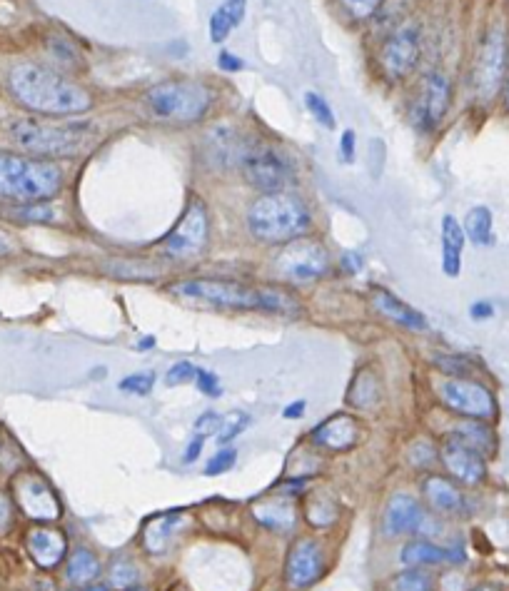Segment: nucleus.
Wrapping results in <instances>:
<instances>
[{
  "label": "nucleus",
  "instance_id": "obj_1",
  "mask_svg": "<svg viewBox=\"0 0 509 591\" xmlns=\"http://www.w3.org/2000/svg\"><path fill=\"white\" fill-rule=\"evenodd\" d=\"M10 93L20 105L43 115H78L90 110L88 90L40 63H18L8 73Z\"/></svg>",
  "mask_w": 509,
  "mask_h": 591
},
{
  "label": "nucleus",
  "instance_id": "obj_2",
  "mask_svg": "<svg viewBox=\"0 0 509 591\" xmlns=\"http://www.w3.org/2000/svg\"><path fill=\"white\" fill-rule=\"evenodd\" d=\"M170 292L180 300L218 307V310H260L275 312V315H295L297 312V300L287 292L272 290V287H250L235 280L198 277V280L175 282Z\"/></svg>",
  "mask_w": 509,
  "mask_h": 591
},
{
  "label": "nucleus",
  "instance_id": "obj_3",
  "mask_svg": "<svg viewBox=\"0 0 509 591\" xmlns=\"http://www.w3.org/2000/svg\"><path fill=\"white\" fill-rule=\"evenodd\" d=\"M248 230L255 240L267 245H285L297 240L312 227L310 207L292 193H267L248 207Z\"/></svg>",
  "mask_w": 509,
  "mask_h": 591
},
{
  "label": "nucleus",
  "instance_id": "obj_4",
  "mask_svg": "<svg viewBox=\"0 0 509 591\" xmlns=\"http://www.w3.org/2000/svg\"><path fill=\"white\" fill-rule=\"evenodd\" d=\"M63 188V170L50 160L0 150V197L15 202H45Z\"/></svg>",
  "mask_w": 509,
  "mask_h": 591
},
{
  "label": "nucleus",
  "instance_id": "obj_5",
  "mask_svg": "<svg viewBox=\"0 0 509 591\" xmlns=\"http://www.w3.org/2000/svg\"><path fill=\"white\" fill-rule=\"evenodd\" d=\"M88 123H40V120H20L10 128L15 145L35 158H70L78 155L90 140Z\"/></svg>",
  "mask_w": 509,
  "mask_h": 591
},
{
  "label": "nucleus",
  "instance_id": "obj_6",
  "mask_svg": "<svg viewBox=\"0 0 509 591\" xmlns=\"http://www.w3.org/2000/svg\"><path fill=\"white\" fill-rule=\"evenodd\" d=\"M210 103H213L210 90L195 80H165L145 93V108L160 123H198L210 110Z\"/></svg>",
  "mask_w": 509,
  "mask_h": 591
},
{
  "label": "nucleus",
  "instance_id": "obj_7",
  "mask_svg": "<svg viewBox=\"0 0 509 591\" xmlns=\"http://www.w3.org/2000/svg\"><path fill=\"white\" fill-rule=\"evenodd\" d=\"M240 170L250 188L267 193H282L295 180L290 158L272 145H248L240 158Z\"/></svg>",
  "mask_w": 509,
  "mask_h": 591
},
{
  "label": "nucleus",
  "instance_id": "obj_8",
  "mask_svg": "<svg viewBox=\"0 0 509 591\" xmlns=\"http://www.w3.org/2000/svg\"><path fill=\"white\" fill-rule=\"evenodd\" d=\"M275 272L287 282L320 280L330 272V255L320 242L297 237L275 257Z\"/></svg>",
  "mask_w": 509,
  "mask_h": 591
},
{
  "label": "nucleus",
  "instance_id": "obj_9",
  "mask_svg": "<svg viewBox=\"0 0 509 591\" xmlns=\"http://www.w3.org/2000/svg\"><path fill=\"white\" fill-rule=\"evenodd\" d=\"M208 210L200 200H193L188 205V210L183 212V217L178 220V225L163 237V250L165 257L170 260H190V257L200 255L208 245Z\"/></svg>",
  "mask_w": 509,
  "mask_h": 591
},
{
  "label": "nucleus",
  "instance_id": "obj_10",
  "mask_svg": "<svg viewBox=\"0 0 509 591\" xmlns=\"http://www.w3.org/2000/svg\"><path fill=\"white\" fill-rule=\"evenodd\" d=\"M440 397L452 412L467 419H492L497 412V402L492 392L470 377H450L440 385Z\"/></svg>",
  "mask_w": 509,
  "mask_h": 591
},
{
  "label": "nucleus",
  "instance_id": "obj_11",
  "mask_svg": "<svg viewBox=\"0 0 509 591\" xmlns=\"http://www.w3.org/2000/svg\"><path fill=\"white\" fill-rule=\"evenodd\" d=\"M505 33L500 28L490 30L480 45V53L475 60V90L482 100H490L500 88L505 78L507 65V43Z\"/></svg>",
  "mask_w": 509,
  "mask_h": 591
},
{
  "label": "nucleus",
  "instance_id": "obj_12",
  "mask_svg": "<svg viewBox=\"0 0 509 591\" xmlns=\"http://www.w3.org/2000/svg\"><path fill=\"white\" fill-rule=\"evenodd\" d=\"M420 63V30L415 25H402L380 50V68L390 80H402Z\"/></svg>",
  "mask_w": 509,
  "mask_h": 591
},
{
  "label": "nucleus",
  "instance_id": "obj_13",
  "mask_svg": "<svg viewBox=\"0 0 509 591\" xmlns=\"http://www.w3.org/2000/svg\"><path fill=\"white\" fill-rule=\"evenodd\" d=\"M452 88L450 80L442 73H430L422 80L420 95H417L415 110H412V123L422 130H432L440 125L445 118L447 108H450Z\"/></svg>",
  "mask_w": 509,
  "mask_h": 591
},
{
  "label": "nucleus",
  "instance_id": "obj_14",
  "mask_svg": "<svg viewBox=\"0 0 509 591\" xmlns=\"http://www.w3.org/2000/svg\"><path fill=\"white\" fill-rule=\"evenodd\" d=\"M322 572H325V554H322V547L315 539H300V542L292 547L285 564L287 587L295 591L307 589L310 584H315L317 579L322 577Z\"/></svg>",
  "mask_w": 509,
  "mask_h": 591
},
{
  "label": "nucleus",
  "instance_id": "obj_15",
  "mask_svg": "<svg viewBox=\"0 0 509 591\" xmlns=\"http://www.w3.org/2000/svg\"><path fill=\"white\" fill-rule=\"evenodd\" d=\"M15 499H18L20 509L28 514L30 519L38 522H53L60 517V502L53 494V489L35 474H23L15 479Z\"/></svg>",
  "mask_w": 509,
  "mask_h": 591
},
{
  "label": "nucleus",
  "instance_id": "obj_16",
  "mask_svg": "<svg viewBox=\"0 0 509 591\" xmlns=\"http://www.w3.org/2000/svg\"><path fill=\"white\" fill-rule=\"evenodd\" d=\"M427 524V514L422 504L410 494H395L387 502L385 517H382V532L387 537H402V534H417Z\"/></svg>",
  "mask_w": 509,
  "mask_h": 591
},
{
  "label": "nucleus",
  "instance_id": "obj_17",
  "mask_svg": "<svg viewBox=\"0 0 509 591\" xmlns=\"http://www.w3.org/2000/svg\"><path fill=\"white\" fill-rule=\"evenodd\" d=\"M442 462L450 469V474L455 479L465 484H480L485 479L487 467L485 457H482L477 449L467 447L465 442H460L457 437H447V442L442 444Z\"/></svg>",
  "mask_w": 509,
  "mask_h": 591
},
{
  "label": "nucleus",
  "instance_id": "obj_18",
  "mask_svg": "<svg viewBox=\"0 0 509 591\" xmlns=\"http://www.w3.org/2000/svg\"><path fill=\"white\" fill-rule=\"evenodd\" d=\"M25 547H28L30 559H33L40 569L50 572V569H55L60 562H63L68 542H65V534L60 532V529L40 527L28 534Z\"/></svg>",
  "mask_w": 509,
  "mask_h": 591
},
{
  "label": "nucleus",
  "instance_id": "obj_19",
  "mask_svg": "<svg viewBox=\"0 0 509 591\" xmlns=\"http://www.w3.org/2000/svg\"><path fill=\"white\" fill-rule=\"evenodd\" d=\"M357 422L350 414H335V417L325 419L320 427L312 432V442L330 452H347L355 447L357 442Z\"/></svg>",
  "mask_w": 509,
  "mask_h": 591
},
{
  "label": "nucleus",
  "instance_id": "obj_20",
  "mask_svg": "<svg viewBox=\"0 0 509 591\" xmlns=\"http://www.w3.org/2000/svg\"><path fill=\"white\" fill-rule=\"evenodd\" d=\"M372 305L380 315H385L387 320H392L395 325H402L405 330L412 332H425L427 320L422 312H417L415 307H410L407 302H402L400 297H395L392 292H387L385 287H375L372 292Z\"/></svg>",
  "mask_w": 509,
  "mask_h": 591
},
{
  "label": "nucleus",
  "instance_id": "obj_21",
  "mask_svg": "<svg viewBox=\"0 0 509 591\" xmlns=\"http://www.w3.org/2000/svg\"><path fill=\"white\" fill-rule=\"evenodd\" d=\"M400 559L407 567H437V564H465L467 557L462 549H447L427 539H415L402 549Z\"/></svg>",
  "mask_w": 509,
  "mask_h": 591
},
{
  "label": "nucleus",
  "instance_id": "obj_22",
  "mask_svg": "<svg viewBox=\"0 0 509 591\" xmlns=\"http://www.w3.org/2000/svg\"><path fill=\"white\" fill-rule=\"evenodd\" d=\"M465 230L455 215L442 217V270L447 277H457L462 270V250H465Z\"/></svg>",
  "mask_w": 509,
  "mask_h": 591
},
{
  "label": "nucleus",
  "instance_id": "obj_23",
  "mask_svg": "<svg viewBox=\"0 0 509 591\" xmlns=\"http://www.w3.org/2000/svg\"><path fill=\"white\" fill-rule=\"evenodd\" d=\"M422 492H425L427 504L440 514H460L465 509L462 492L455 487V482L445 477H437V474L427 477L425 484H422Z\"/></svg>",
  "mask_w": 509,
  "mask_h": 591
},
{
  "label": "nucleus",
  "instance_id": "obj_24",
  "mask_svg": "<svg viewBox=\"0 0 509 591\" xmlns=\"http://www.w3.org/2000/svg\"><path fill=\"white\" fill-rule=\"evenodd\" d=\"M245 10H248V0H223V3L215 8V13L210 15V40L213 43H225L228 35L235 28H240L245 18Z\"/></svg>",
  "mask_w": 509,
  "mask_h": 591
},
{
  "label": "nucleus",
  "instance_id": "obj_25",
  "mask_svg": "<svg viewBox=\"0 0 509 591\" xmlns=\"http://www.w3.org/2000/svg\"><path fill=\"white\" fill-rule=\"evenodd\" d=\"M183 524V512H168L150 519V524L143 532V544L150 554H163L168 544L173 542L175 532Z\"/></svg>",
  "mask_w": 509,
  "mask_h": 591
},
{
  "label": "nucleus",
  "instance_id": "obj_26",
  "mask_svg": "<svg viewBox=\"0 0 509 591\" xmlns=\"http://www.w3.org/2000/svg\"><path fill=\"white\" fill-rule=\"evenodd\" d=\"M253 517L272 532H290L295 527L297 514L292 502H287V499H270V502L255 504Z\"/></svg>",
  "mask_w": 509,
  "mask_h": 591
},
{
  "label": "nucleus",
  "instance_id": "obj_27",
  "mask_svg": "<svg viewBox=\"0 0 509 591\" xmlns=\"http://www.w3.org/2000/svg\"><path fill=\"white\" fill-rule=\"evenodd\" d=\"M452 437H457L460 442H465L467 447L477 449L482 457H490V454H495L497 439H495V434H492V429L485 424V419H467V422L457 424V427L452 429Z\"/></svg>",
  "mask_w": 509,
  "mask_h": 591
},
{
  "label": "nucleus",
  "instance_id": "obj_28",
  "mask_svg": "<svg viewBox=\"0 0 509 591\" xmlns=\"http://www.w3.org/2000/svg\"><path fill=\"white\" fill-rule=\"evenodd\" d=\"M208 153L218 165L240 163L245 153V145L238 140V133L230 128H215L208 135Z\"/></svg>",
  "mask_w": 509,
  "mask_h": 591
},
{
  "label": "nucleus",
  "instance_id": "obj_29",
  "mask_svg": "<svg viewBox=\"0 0 509 591\" xmlns=\"http://www.w3.org/2000/svg\"><path fill=\"white\" fill-rule=\"evenodd\" d=\"M462 230H465L467 240H472L475 245L490 247L492 242H495V220H492L490 207L485 205L472 207V210L467 212Z\"/></svg>",
  "mask_w": 509,
  "mask_h": 591
},
{
  "label": "nucleus",
  "instance_id": "obj_30",
  "mask_svg": "<svg viewBox=\"0 0 509 591\" xmlns=\"http://www.w3.org/2000/svg\"><path fill=\"white\" fill-rule=\"evenodd\" d=\"M65 577L73 587H83V584H93L100 577V562L90 549L80 547L70 554L68 569H65Z\"/></svg>",
  "mask_w": 509,
  "mask_h": 591
},
{
  "label": "nucleus",
  "instance_id": "obj_31",
  "mask_svg": "<svg viewBox=\"0 0 509 591\" xmlns=\"http://www.w3.org/2000/svg\"><path fill=\"white\" fill-rule=\"evenodd\" d=\"M347 399H350V404H355V407H372V404L377 402L375 377H372L370 372H360V375L355 377V382H352V392Z\"/></svg>",
  "mask_w": 509,
  "mask_h": 591
},
{
  "label": "nucleus",
  "instance_id": "obj_32",
  "mask_svg": "<svg viewBox=\"0 0 509 591\" xmlns=\"http://www.w3.org/2000/svg\"><path fill=\"white\" fill-rule=\"evenodd\" d=\"M307 517H310V524H315V527H330L337 519V504L327 494H317L307 504Z\"/></svg>",
  "mask_w": 509,
  "mask_h": 591
},
{
  "label": "nucleus",
  "instance_id": "obj_33",
  "mask_svg": "<svg viewBox=\"0 0 509 591\" xmlns=\"http://www.w3.org/2000/svg\"><path fill=\"white\" fill-rule=\"evenodd\" d=\"M305 108H307V113L315 118V123H320L325 130H335V125H337L335 110L330 108V103H327L320 93H315V90H307Z\"/></svg>",
  "mask_w": 509,
  "mask_h": 591
},
{
  "label": "nucleus",
  "instance_id": "obj_34",
  "mask_svg": "<svg viewBox=\"0 0 509 591\" xmlns=\"http://www.w3.org/2000/svg\"><path fill=\"white\" fill-rule=\"evenodd\" d=\"M392 591H432V577L417 567H410L392 579Z\"/></svg>",
  "mask_w": 509,
  "mask_h": 591
},
{
  "label": "nucleus",
  "instance_id": "obj_35",
  "mask_svg": "<svg viewBox=\"0 0 509 591\" xmlns=\"http://www.w3.org/2000/svg\"><path fill=\"white\" fill-rule=\"evenodd\" d=\"M138 579L140 572L133 562H128V559H115L113 567H110V584H113L115 589L123 591L128 587H135Z\"/></svg>",
  "mask_w": 509,
  "mask_h": 591
},
{
  "label": "nucleus",
  "instance_id": "obj_36",
  "mask_svg": "<svg viewBox=\"0 0 509 591\" xmlns=\"http://www.w3.org/2000/svg\"><path fill=\"white\" fill-rule=\"evenodd\" d=\"M10 215L20 222H50L55 217V212L45 202H23L20 207H13Z\"/></svg>",
  "mask_w": 509,
  "mask_h": 591
},
{
  "label": "nucleus",
  "instance_id": "obj_37",
  "mask_svg": "<svg viewBox=\"0 0 509 591\" xmlns=\"http://www.w3.org/2000/svg\"><path fill=\"white\" fill-rule=\"evenodd\" d=\"M155 390V375L153 372H135L120 380V392L138 394V397H148Z\"/></svg>",
  "mask_w": 509,
  "mask_h": 591
},
{
  "label": "nucleus",
  "instance_id": "obj_38",
  "mask_svg": "<svg viewBox=\"0 0 509 591\" xmlns=\"http://www.w3.org/2000/svg\"><path fill=\"white\" fill-rule=\"evenodd\" d=\"M110 272H113L115 277H123V280H150V277H155V270L150 265H145V262H113L110 265Z\"/></svg>",
  "mask_w": 509,
  "mask_h": 591
},
{
  "label": "nucleus",
  "instance_id": "obj_39",
  "mask_svg": "<svg viewBox=\"0 0 509 591\" xmlns=\"http://www.w3.org/2000/svg\"><path fill=\"white\" fill-rule=\"evenodd\" d=\"M250 424V414L245 412H233L230 417L223 419V424H220L218 429V442H233L238 434H243L245 429H248Z\"/></svg>",
  "mask_w": 509,
  "mask_h": 591
},
{
  "label": "nucleus",
  "instance_id": "obj_40",
  "mask_svg": "<svg viewBox=\"0 0 509 591\" xmlns=\"http://www.w3.org/2000/svg\"><path fill=\"white\" fill-rule=\"evenodd\" d=\"M235 462H238V449L223 447L215 452L213 459H210L208 467H205V474H208V477H218V474L230 472V469L235 467Z\"/></svg>",
  "mask_w": 509,
  "mask_h": 591
},
{
  "label": "nucleus",
  "instance_id": "obj_41",
  "mask_svg": "<svg viewBox=\"0 0 509 591\" xmlns=\"http://www.w3.org/2000/svg\"><path fill=\"white\" fill-rule=\"evenodd\" d=\"M195 375H198V367L193 362H175L173 367L165 375V385L168 387H178V385H188V382H195Z\"/></svg>",
  "mask_w": 509,
  "mask_h": 591
},
{
  "label": "nucleus",
  "instance_id": "obj_42",
  "mask_svg": "<svg viewBox=\"0 0 509 591\" xmlns=\"http://www.w3.org/2000/svg\"><path fill=\"white\" fill-rule=\"evenodd\" d=\"M435 365L440 367V372L450 377H467L472 372V365L465 360V357H455V355H442L437 357Z\"/></svg>",
  "mask_w": 509,
  "mask_h": 591
},
{
  "label": "nucleus",
  "instance_id": "obj_43",
  "mask_svg": "<svg viewBox=\"0 0 509 591\" xmlns=\"http://www.w3.org/2000/svg\"><path fill=\"white\" fill-rule=\"evenodd\" d=\"M340 3L345 5L347 13H350L352 18L367 20L380 10V5L385 3V0H340Z\"/></svg>",
  "mask_w": 509,
  "mask_h": 591
},
{
  "label": "nucleus",
  "instance_id": "obj_44",
  "mask_svg": "<svg viewBox=\"0 0 509 591\" xmlns=\"http://www.w3.org/2000/svg\"><path fill=\"white\" fill-rule=\"evenodd\" d=\"M195 387H198L205 397H223V387H220V380L215 377V372L205 370V367H198V375H195Z\"/></svg>",
  "mask_w": 509,
  "mask_h": 591
},
{
  "label": "nucleus",
  "instance_id": "obj_45",
  "mask_svg": "<svg viewBox=\"0 0 509 591\" xmlns=\"http://www.w3.org/2000/svg\"><path fill=\"white\" fill-rule=\"evenodd\" d=\"M220 424H223V417H220L215 409H210V412H203L198 419H195V432L200 434V437H208V434H218Z\"/></svg>",
  "mask_w": 509,
  "mask_h": 591
},
{
  "label": "nucleus",
  "instance_id": "obj_46",
  "mask_svg": "<svg viewBox=\"0 0 509 591\" xmlns=\"http://www.w3.org/2000/svg\"><path fill=\"white\" fill-rule=\"evenodd\" d=\"M355 150H357V135L355 130H345L340 138V160L345 165L355 163Z\"/></svg>",
  "mask_w": 509,
  "mask_h": 591
},
{
  "label": "nucleus",
  "instance_id": "obj_47",
  "mask_svg": "<svg viewBox=\"0 0 509 591\" xmlns=\"http://www.w3.org/2000/svg\"><path fill=\"white\" fill-rule=\"evenodd\" d=\"M218 68L225 70V73H240V70L245 68V63L240 55L230 53V50H223V53L218 55Z\"/></svg>",
  "mask_w": 509,
  "mask_h": 591
},
{
  "label": "nucleus",
  "instance_id": "obj_48",
  "mask_svg": "<svg viewBox=\"0 0 509 591\" xmlns=\"http://www.w3.org/2000/svg\"><path fill=\"white\" fill-rule=\"evenodd\" d=\"M203 444H205V437H200V434H195V437L188 442V447H185V452H183V462H185V464H193L195 459H198L200 454H203Z\"/></svg>",
  "mask_w": 509,
  "mask_h": 591
},
{
  "label": "nucleus",
  "instance_id": "obj_49",
  "mask_svg": "<svg viewBox=\"0 0 509 591\" xmlns=\"http://www.w3.org/2000/svg\"><path fill=\"white\" fill-rule=\"evenodd\" d=\"M362 267H365V260H362L360 252H345V255H342V270L345 272L357 275V272H362Z\"/></svg>",
  "mask_w": 509,
  "mask_h": 591
},
{
  "label": "nucleus",
  "instance_id": "obj_50",
  "mask_svg": "<svg viewBox=\"0 0 509 591\" xmlns=\"http://www.w3.org/2000/svg\"><path fill=\"white\" fill-rule=\"evenodd\" d=\"M492 315H495V307H492L490 302H475V305L470 307L472 320H490Z\"/></svg>",
  "mask_w": 509,
  "mask_h": 591
},
{
  "label": "nucleus",
  "instance_id": "obj_51",
  "mask_svg": "<svg viewBox=\"0 0 509 591\" xmlns=\"http://www.w3.org/2000/svg\"><path fill=\"white\" fill-rule=\"evenodd\" d=\"M10 517H13V512H10V502L5 499V494L0 492V532H5V529H8Z\"/></svg>",
  "mask_w": 509,
  "mask_h": 591
},
{
  "label": "nucleus",
  "instance_id": "obj_52",
  "mask_svg": "<svg viewBox=\"0 0 509 591\" xmlns=\"http://www.w3.org/2000/svg\"><path fill=\"white\" fill-rule=\"evenodd\" d=\"M305 407H307V404L302 402V399H300V402H292V404H287V407H285V412H282V417H285V419H300L302 414H305Z\"/></svg>",
  "mask_w": 509,
  "mask_h": 591
},
{
  "label": "nucleus",
  "instance_id": "obj_53",
  "mask_svg": "<svg viewBox=\"0 0 509 591\" xmlns=\"http://www.w3.org/2000/svg\"><path fill=\"white\" fill-rule=\"evenodd\" d=\"M70 591H108L105 584H83V587H73Z\"/></svg>",
  "mask_w": 509,
  "mask_h": 591
},
{
  "label": "nucleus",
  "instance_id": "obj_54",
  "mask_svg": "<svg viewBox=\"0 0 509 591\" xmlns=\"http://www.w3.org/2000/svg\"><path fill=\"white\" fill-rule=\"evenodd\" d=\"M150 347H155V337H143V340L138 342V350H140V352L150 350Z\"/></svg>",
  "mask_w": 509,
  "mask_h": 591
},
{
  "label": "nucleus",
  "instance_id": "obj_55",
  "mask_svg": "<svg viewBox=\"0 0 509 591\" xmlns=\"http://www.w3.org/2000/svg\"><path fill=\"white\" fill-rule=\"evenodd\" d=\"M5 250H8V242H5V237L0 235V252H5Z\"/></svg>",
  "mask_w": 509,
  "mask_h": 591
},
{
  "label": "nucleus",
  "instance_id": "obj_56",
  "mask_svg": "<svg viewBox=\"0 0 509 591\" xmlns=\"http://www.w3.org/2000/svg\"><path fill=\"white\" fill-rule=\"evenodd\" d=\"M475 591H500V589H492V587H482V589H475Z\"/></svg>",
  "mask_w": 509,
  "mask_h": 591
},
{
  "label": "nucleus",
  "instance_id": "obj_57",
  "mask_svg": "<svg viewBox=\"0 0 509 591\" xmlns=\"http://www.w3.org/2000/svg\"><path fill=\"white\" fill-rule=\"evenodd\" d=\"M507 105H509V78H507Z\"/></svg>",
  "mask_w": 509,
  "mask_h": 591
}]
</instances>
